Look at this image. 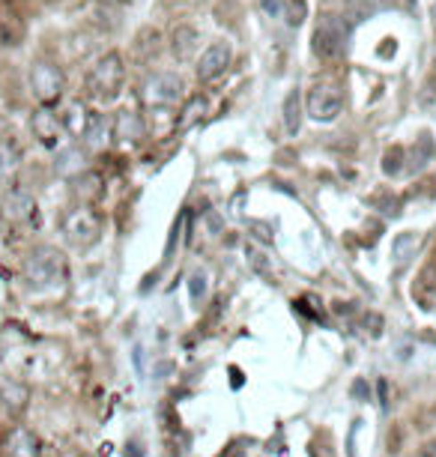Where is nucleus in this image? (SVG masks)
<instances>
[{
	"label": "nucleus",
	"mask_w": 436,
	"mask_h": 457,
	"mask_svg": "<svg viewBox=\"0 0 436 457\" xmlns=\"http://www.w3.org/2000/svg\"><path fill=\"white\" fill-rule=\"evenodd\" d=\"M183 99H185V84L174 72H159L144 84V102H147V108H170Z\"/></svg>",
	"instance_id": "423d86ee"
},
{
	"label": "nucleus",
	"mask_w": 436,
	"mask_h": 457,
	"mask_svg": "<svg viewBox=\"0 0 436 457\" xmlns=\"http://www.w3.org/2000/svg\"><path fill=\"white\" fill-rule=\"evenodd\" d=\"M111 135L117 141H141L147 135V126H144V117L135 114V111H119L114 117V126H111Z\"/></svg>",
	"instance_id": "9b49d317"
},
{
	"label": "nucleus",
	"mask_w": 436,
	"mask_h": 457,
	"mask_svg": "<svg viewBox=\"0 0 436 457\" xmlns=\"http://www.w3.org/2000/svg\"><path fill=\"white\" fill-rule=\"evenodd\" d=\"M358 425H362V421H353V428H350V436H347V457H356V434H358Z\"/></svg>",
	"instance_id": "a878e982"
},
{
	"label": "nucleus",
	"mask_w": 436,
	"mask_h": 457,
	"mask_svg": "<svg viewBox=\"0 0 436 457\" xmlns=\"http://www.w3.org/2000/svg\"><path fill=\"white\" fill-rule=\"evenodd\" d=\"M99 4H105V6H119V4H126V0H99Z\"/></svg>",
	"instance_id": "7c9ffc66"
},
{
	"label": "nucleus",
	"mask_w": 436,
	"mask_h": 457,
	"mask_svg": "<svg viewBox=\"0 0 436 457\" xmlns=\"http://www.w3.org/2000/svg\"><path fill=\"white\" fill-rule=\"evenodd\" d=\"M415 457H436V439H427L424 445H418Z\"/></svg>",
	"instance_id": "bb28decb"
},
{
	"label": "nucleus",
	"mask_w": 436,
	"mask_h": 457,
	"mask_svg": "<svg viewBox=\"0 0 436 457\" xmlns=\"http://www.w3.org/2000/svg\"><path fill=\"white\" fill-rule=\"evenodd\" d=\"M207 99L203 96H192L189 102H185V108L179 111V117H177V129H189V126H194L198 120L207 114Z\"/></svg>",
	"instance_id": "412c9836"
},
{
	"label": "nucleus",
	"mask_w": 436,
	"mask_h": 457,
	"mask_svg": "<svg viewBox=\"0 0 436 457\" xmlns=\"http://www.w3.org/2000/svg\"><path fill=\"white\" fill-rule=\"evenodd\" d=\"M30 90L33 96L42 102V108L54 105L66 90V75L63 69L54 66L51 60H37L30 69Z\"/></svg>",
	"instance_id": "20e7f679"
},
{
	"label": "nucleus",
	"mask_w": 436,
	"mask_h": 457,
	"mask_svg": "<svg viewBox=\"0 0 436 457\" xmlns=\"http://www.w3.org/2000/svg\"><path fill=\"white\" fill-rule=\"evenodd\" d=\"M230 60H234V48H230V42H225V39L210 42V46L203 48L198 66H194V72H198V81H203V84L216 81L218 75L227 72Z\"/></svg>",
	"instance_id": "6e6552de"
},
{
	"label": "nucleus",
	"mask_w": 436,
	"mask_h": 457,
	"mask_svg": "<svg viewBox=\"0 0 436 457\" xmlns=\"http://www.w3.org/2000/svg\"><path fill=\"white\" fill-rule=\"evenodd\" d=\"M400 170H404V146L395 144L391 150H386V156H383V174L398 177Z\"/></svg>",
	"instance_id": "4be33fe9"
},
{
	"label": "nucleus",
	"mask_w": 436,
	"mask_h": 457,
	"mask_svg": "<svg viewBox=\"0 0 436 457\" xmlns=\"http://www.w3.org/2000/svg\"><path fill=\"white\" fill-rule=\"evenodd\" d=\"M6 457H42V443L30 428H15L4 443Z\"/></svg>",
	"instance_id": "9d476101"
},
{
	"label": "nucleus",
	"mask_w": 436,
	"mask_h": 457,
	"mask_svg": "<svg viewBox=\"0 0 436 457\" xmlns=\"http://www.w3.org/2000/svg\"><path fill=\"white\" fill-rule=\"evenodd\" d=\"M33 212H37V201H33L30 192H24V188H12V192L4 197V215L10 221H28L33 219Z\"/></svg>",
	"instance_id": "f8f14e48"
},
{
	"label": "nucleus",
	"mask_w": 436,
	"mask_h": 457,
	"mask_svg": "<svg viewBox=\"0 0 436 457\" xmlns=\"http://www.w3.org/2000/svg\"><path fill=\"white\" fill-rule=\"evenodd\" d=\"M30 129H33V135H37V141L42 146H48V150H54L60 144V137H63V123H60V117L51 114L48 108H39L37 114L30 117Z\"/></svg>",
	"instance_id": "1a4fd4ad"
},
{
	"label": "nucleus",
	"mask_w": 436,
	"mask_h": 457,
	"mask_svg": "<svg viewBox=\"0 0 436 457\" xmlns=\"http://www.w3.org/2000/svg\"><path fill=\"white\" fill-rule=\"evenodd\" d=\"M4 398H6V407H10L12 412H21L24 407H28V389H21V386H6Z\"/></svg>",
	"instance_id": "5701e85b"
},
{
	"label": "nucleus",
	"mask_w": 436,
	"mask_h": 457,
	"mask_svg": "<svg viewBox=\"0 0 436 457\" xmlns=\"http://www.w3.org/2000/svg\"><path fill=\"white\" fill-rule=\"evenodd\" d=\"M248 257H251V266L258 272H267V263H263V254H258V252H248Z\"/></svg>",
	"instance_id": "c85d7f7f"
},
{
	"label": "nucleus",
	"mask_w": 436,
	"mask_h": 457,
	"mask_svg": "<svg viewBox=\"0 0 436 457\" xmlns=\"http://www.w3.org/2000/svg\"><path fill=\"white\" fill-rule=\"evenodd\" d=\"M24 39V21L12 10H0V46L15 48Z\"/></svg>",
	"instance_id": "dca6fc26"
},
{
	"label": "nucleus",
	"mask_w": 436,
	"mask_h": 457,
	"mask_svg": "<svg viewBox=\"0 0 436 457\" xmlns=\"http://www.w3.org/2000/svg\"><path fill=\"white\" fill-rule=\"evenodd\" d=\"M60 123H63V132H70L72 137H84L93 123V114L84 108V102H70V108L63 111Z\"/></svg>",
	"instance_id": "2eb2a0df"
},
{
	"label": "nucleus",
	"mask_w": 436,
	"mask_h": 457,
	"mask_svg": "<svg viewBox=\"0 0 436 457\" xmlns=\"http://www.w3.org/2000/svg\"><path fill=\"white\" fill-rule=\"evenodd\" d=\"M311 48H314V54L323 60L341 57L347 48V24L335 19V15H323L317 30H314V37H311Z\"/></svg>",
	"instance_id": "39448f33"
},
{
	"label": "nucleus",
	"mask_w": 436,
	"mask_h": 457,
	"mask_svg": "<svg viewBox=\"0 0 436 457\" xmlns=\"http://www.w3.org/2000/svg\"><path fill=\"white\" fill-rule=\"evenodd\" d=\"M299 126H302V99H299V90H290L284 99V129L287 135H296Z\"/></svg>",
	"instance_id": "aec40b11"
},
{
	"label": "nucleus",
	"mask_w": 436,
	"mask_h": 457,
	"mask_svg": "<svg viewBox=\"0 0 436 457\" xmlns=\"http://www.w3.org/2000/svg\"><path fill=\"white\" fill-rule=\"evenodd\" d=\"M60 230H63V237L70 239L75 248H90L102 234V219L96 210L81 204V206H72V210L60 219Z\"/></svg>",
	"instance_id": "7ed1b4c3"
},
{
	"label": "nucleus",
	"mask_w": 436,
	"mask_h": 457,
	"mask_svg": "<svg viewBox=\"0 0 436 457\" xmlns=\"http://www.w3.org/2000/svg\"><path fill=\"white\" fill-rule=\"evenodd\" d=\"M305 12H308L305 0H290V4H287V24H290V28H299V24L305 21Z\"/></svg>",
	"instance_id": "393cba45"
},
{
	"label": "nucleus",
	"mask_w": 436,
	"mask_h": 457,
	"mask_svg": "<svg viewBox=\"0 0 436 457\" xmlns=\"http://www.w3.org/2000/svg\"><path fill=\"white\" fill-rule=\"evenodd\" d=\"M4 126H6V123H4V117H0V129H4Z\"/></svg>",
	"instance_id": "2f4dec72"
},
{
	"label": "nucleus",
	"mask_w": 436,
	"mask_h": 457,
	"mask_svg": "<svg viewBox=\"0 0 436 457\" xmlns=\"http://www.w3.org/2000/svg\"><path fill=\"white\" fill-rule=\"evenodd\" d=\"M70 278L66 254L54 245H37L24 261V281L33 290H57Z\"/></svg>",
	"instance_id": "f257e3e1"
},
{
	"label": "nucleus",
	"mask_w": 436,
	"mask_h": 457,
	"mask_svg": "<svg viewBox=\"0 0 436 457\" xmlns=\"http://www.w3.org/2000/svg\"><path fill=\"white\" fill-rule=\"evenodd\" d=\"M415 248H418V234H415V230H404V234H398L395 239H391V261H395L398 270L413 261Z\"/></svg>",
	"instance_id": "a211bd4d"
},
{
	"label": "nucleus",
	"mask_w": 436,
	"mask_h": 457,
	"mask_svg": "<svg viewBox=\"0 0 436 457\" xmlns=\"http://www.w3.org/2000/svg\"><path fill=\"white\" fill-rule=\"evenodd\" d=\"M263 4V12L267 15H278L281 10H284V6H281V0H260Z\"/></svg>",
	"instance_id": "cd10ccee"
},
{
	"label": "nucleus",
	"mask_w": 436,
	"mask_h": 457,
	"mask_svg": "<svg viewBox=\"0 0 436 457\" xmlns=\"http://www.w3.org/2000/svg\"><path fill=\"white\" fill-rule=\"evenodd\" d=\"M123 81H126L123 57L117 51H108L87 72V93L96 102H114L119 96V90H123Z\"/></svg>",
	"instance_id": "f03ea898"
},
{
	"label": "nucleus",
	"mask_w": 436,
	"mask_h": 457,
	"mask_svg": "<svg viewBox=\"0 0 436 457\" xmlns=\"http://www.w3.org/2000/svg\"><path fill=\"white\" fill-rule=\"evenodd\" d=\"M341 108H344V96H341V90L335 87V84H314L311 90H308L305 96V111L311 120H317V123H332Z\"/></svg>",
	"instance_id": "0eeeda50"
},
{
	"label": "nucleus",
	"mask_w": 436,
	"mask_h": 457,
	"mask_svg": "<svg viewBox=\"0 0 436 457\" xmlns=\"http://www.w3.org/2000/svg\"><path fill=\"white\" fill-rule=\"evenodd\" d=\"M189 296H192L194 305H201V302L207 299V275L203 272H194L189 278Z\"/></svg>",
	"instance_id": "b1692460"
},
{
	"label": "nucleus",
	"mask_w": 436,
	"mask_h": 457,
	"mask_svg": "<svg viewBox=\"0 0 436 457\" xmlns=\"http://www.w3.org/2000/svg\"><path fill=\"white\" fill-rule=\"evenodd\" d=\"M198 46H201V33L189 28V24H179V28L170 33V54L177 60H183V63L194 57Z\"/></svg>",
	"instance_id": "ddd939ff"
},
{
	"label": "nucleus",
	"mask_w": 436,
	"mask_h": 457,
	"mask_svg": "<svg viewBox=\"0 0 436 457\" xmlns=\"http://www.w3.org/2000/svg\"><path fill=\"white\" fill-rule=\"evenodd\" d=\"M21 168V146L12 137H0V186L12 183Z\"/></svg>",
	"instance_id": "4468645a"
},
{
	"label": "nucleus",
	"mask_w": 436,
	"mask_h": 457,
	"mask_svg": "<svg viewBox=\"0 0 436 457\" xmlns=\"http://www.w3.org/2000/svg\"><path fill=\"white\" fill-rule=\"evenodd\" d=\"M367 389H365V379H356L353 383V398H365Z\"/></svg>",
	"instance_id": "c756f323"
},
{
	"label": "nucleus",
	"mask_w": 436,
	"mask_h": 457,
	"mask_svg": "<svg viewBox=\"0 0 436 457\" xmlns=\"http://www.w3.org/2000/svg\"><path fill=\"white\" fill-rule=\"evenodd\" d=\"M99 195H102V177L96 170H84V174L75 177V197H81L84 206L96 201Z\"/></svg>",
	"instance_id": "6ab92c4d"
},
{
	"label": "nucleus",
	"mask_w": 436,
	"mask_h": 457,
	"mask_svg": "<svg viewBox=\"0 0 436 457\" xmlns=\"http://www.w3.org/2000/svg\"><path fill=\"white\" fill-rule=\"evenodd\" d=\"M147 120H144V126L150 129L152 137H168L170 132H177V114L170 108H150L147 111Z\"/></svg>",
	"instance_id": "f3484780"
}]
</instances>
